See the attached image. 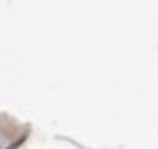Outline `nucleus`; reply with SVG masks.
<instances>
[{"label": "nucleus", "instance_id": "f257e3e1", "mask_svg": "<svg viewBox=\"0 0 158 149\" xmlns=\"http://www.w3.org/2000/svg\"><path fill=\"white\" fill-rule=\"evenodd\" d=\"M2 147H5V140H2V138H0V149H2Z\"/></svg>", "mask_w": 158, "mask_h": 149}]
</instances>
